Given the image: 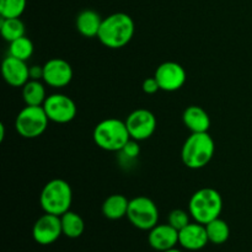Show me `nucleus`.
<instances>
[{
    "label": "nucleus",
    "instance_id": "nucleus-4",
    "mask_svg": "<svg viewBox=\"0 0 252 252\" xmlns=\"http://www.w3.org/2000/svg\"><path fill=\"white\" fill-rule=\"evenodd\" d=\"M223 211V198L217 189H201L192 194L189 212L194 221L203 225L220 217Z\"/></svg>",
    "mask_w": 252,
    "mask_h": 252
},
{
    "label": "nucleus",
    "instance_id": "nucleus-22",
    "mask_svg": "<svg viewBox=\"0 0 252 252\" xmlns=\"http://www.w3.org/2000/svg\"><path fill=\"white\" fill-rule=\"evenodd\" d=\"M25 25L20 17H12V19H5L1 17L0 21V32L5 41L10 42L25 36Z\"/></svg>",
    "mask_w": 252,
    "mask_h": 252
},
{
    "label": "nucleus",
    "instance_id": "nucleus-24",
    "mask_svg": "<svg viewBox=\"0 0 252 252\" xmlns=\"http://www.w3.org/2000/svg\"><path fill=\"white\" fill-rule=\"evenodd\" d=\"M27 0H0V15L5 19L20 17L26 9Z\"/></svg>",
    "mask_w": 252,
    "mask_h": 252
},
{
    "label": "nucleus",
    "instance_id": "nucleus-8",
    "mask_svg": "<svg viewBox=\"0 0 252 252\" xmlns=\"http://www.w3.org/2000/svg\"><path fill=\"white\" fill-rule=\"evenodd\" d=\"M43 108L49 121L59 125H65L75 118L78 108L75 102L64 94H53L46 98Z\"/></svg>",
    "mask_w": 252,
    "mask_h": 252
},
{
    "label": "nucleus",
    "instance_id": "nucleus-21",
    "mask_svg": "<svg viewBox=\"0 0 252 252\" xmlns=\"http://www.w3.org/2000/svg\"><path fill=\"white\" fill-rule=\"evenodd\" d=\"M206 230L209 243L214 245H221L226 243L230 236V228L225 220L220 219V217L206 224Z\"/></svg>",
    "mask_w": 252,
    "mask_h": 252
},
{
    "label": "nucleus",
    "instance_id": "nucleus-7",
    "mask_svg": "<svg viewBox=\"0 0 252 252\" xmlns=\"http://www.w3.org/2000/svg\"><path fill=\"white\" fill-rule=\"evenodd\" d=\"M127 218L134 228L149 231L159 221V209L153 199L144 196L135 197L129 201Z\"/></svg>",
    "mask_w": 252,
    "mask_h": 252
},
{
    "label": "nucleus",
    "instance_id": "nucleus-10",
    "mask_svg": "<svg viewBox=\"0 0 252 252\" xmlns=\"http://www.w3.org/2000/svg\"><path fill=\"white\" fill-rule=\"evenodd\" d=\"M154 78L159 83L160 90L174 93L185 85L187 74L181 64L176 62H165L158 66Z\"/></svg>",
    "mask_w": 252,
    "mask_h": 252
},
{
    "label": "nucleus",
    "instance_id": "nucleus-20",
    "mask_svg": "<svg viewBox=\"0 0 252 252\" xmlns=\"http://www.w3.org/2000/svg\"><path fill=\"white\" fill-rule=\"evenodd\" d=\"M61 221L63 235L69 239L79 238L83 235L84 230H85V223H84L83 218L75 212L68 211L66 213H64L63 216H61Z\"/></svg>",
    "mask_w": 252,
    "mask_h": 252
},
{
    "label": "nucleus",
    "instance_id": "nucleus-11",
    "mask_svg": "<svg viewBox=\"0 0 252 252\" xmlns=\"http://www.w3.org/2000/svg\"><path fill=\"white\" fill-rule=\"evenodd\" d=\"M61 235H63L61 217L54 214L44 213L37 219L32 229V236L34 241L43 246L56 243Z\"/></svg>",
    "mask_w": 252,
    "mask_h": 252
},
{
    "label": "nucleus",
    "instance_id": "nucleus-25",
    "mask_svg": "<svg viewBox=\"0 0 252 252\" xmlns=\"http://www.w3.org/2000/svg\"><path fill=\"white\" fill-rule=\"evenodd\" d=\"M189 212L184 211V209H174V211L170 212L169 219H167V223L175 228L176 230H181L185 226L189 225L191 221H189Z\"/></svg>",
    "mask_w": 252,
    "mask_h": 252
},
{
    "label": "nucleus",
    "instance_id": "nucleus-16",
    "mask_svg": "<svg viewBox=\"0 0 252 252\" xmlns=\"http://www.w3.org/2000/svg\"><path fill=\"white\" fill-rule=\"evenodd\" d=\"M182 121L191 133H206L211 128V118L207 111L199 106H189L184 111Z\"/></svg>",
    "mask_w": 252,
    "mask_h": 252
},
{
    "label": "nucleus",
    "instance_id": "nucleus-19",
    "mask_svg": "<svg viewBox=\"0 0 252 252\" xmlns=\"http://www.w3.org/2000/svg\"><path fill=\"white\" fill-rule=\"evenodd\" d=\"M22 97L27 106H43L48 96L41 80H29L22 86Z\"/></svg>",
    "mask_w": 252,
    "mask_h": 252
},
{
    "label": "nucleus",
    "instance_id": "nucleus-5",
    "mask_svg": "<svg viewBox=\"0 0 252 252\" xmlns=\"http://www.w3.org/2000/svg\"><path fill=\"white\" fill-rule=\"evenodd\" d=\"M73 191L70 185L62 179L51 180L44 185L39 194V204L44 213L63 216L70 211Z\"/></svg>",
    "mask_w": 252,
    "mask_h": 252
},
{
    "label": "nucleus",
    "instance_id": "nucleus-28",
    "mask_svg": "<svg viewBox=\"0 0 252 252\" xmlns=\"http://www.w3.org/2000/svg\"><path fill=\"white\" fill-rule=\"evenodd\" d=\"M43 80V65L30 66V80Z\"/></svg>",
    "mask_w": 252,
    "mask_h": 252
},
{
    "label": "nucleus",
    "instance_id": "nucleus-12",
    "mask_svg": "<svg viewBox=\"0 0 252 252\" xmlns=\"http://www.w3.org/2000/svg\"><path fill=\"white\" fill-rule=\"evenodd\" d=\"M73 68L62 58H53L43 65V81L54 89L68 86L73 80Z\"/></svg>",
    "mask_w": 252,
    "mask_h": 252
},
{
    "label": "nucleus",
    "instance_id": "nucleus-1",
    "mask_svg": "<svg viewBox=\"0 0 252 252\" xmlns=\"http://www.w3.org/2000/svg\"><path fill=\"white\" fill-rule=\"evenodd\" d=\"M134 31V21L129 15L115 12L102 20L97 38L107 48L120 49L132 41Z\"/></svg>",
    "mask_w": 252,
    "mask_h": 252
},
{
    "label": "nucleus",
    "instance_id": "nucleus-2",
    "mask_svg": "<svg viewBox=\"0 0 252 252\" xmlns=\"http://www.w3.org/2000/svg\"><path fill=\"white\" fill-rule=\"evenodd\" d=\"M216 152V143L208 132L191 133L181 150L182 162L192 170L203 169L211 162Z\"/></svg>",
    "mask_w": 252,
    "mask_h": 252
},
{
    "label": "nucleus",
    "instance_id": "nucleus-26",
    "mask_svg": "<svg viewBox=\"0 0 252 252\" xmlns=\"http://www.w3.org/2000/svg\"><path fill=\"white\" fill-rule=\"evenodd\" d=\"M120 153H122L123 157H125L126 159L134 160L135 158H138V155H139L140 148H139V145H138L137 140L130 139L129 142H128L127 144L125 145V148H123V149L121 150Z\"/></svg>",
    "mask_w": 252,
    "mask_h": 252
},
{
    "label": "nucleus",
    "instance_id": "nucleus-30",
    "mask_svg": "<svg viewBox=\"0 0 252 252\" xmlns=\"http://www.w3.org/2000/svg\"><path fill=\"white\" fill-rule=\"evenodd\" d=\"M164 252H182V251H181V250H179V249L174 248V249H170V250H167V251H164Z\"/></svg>",
    "mask_w": 252,
    "mask_h": 252
},
{
    "label": "nucleus",
    "instance_id": "nucleus-15",
    "mask_svg": "<svg viewBox=\"0 0 252 252\" xmlns=\"http://www.w3.org/2000/svg\"><path fill=\"white\" fill-rule=\"evenodd\" d=\"M208 243L206 225L201 223H189L179 231V244L189 251L202 250Z\"/></svg>",
    "mask_w": 252,
    "mask_h": 252
},
{
    "label": "nucleus",
    "instance_id": "nucleus-23",
    "mask_svg": "<svg viewBox=\"0 0 252 252\" xmlns=\"http://www.w3.org/2000/svg\"><path fill=\"white\" fill-rule=\"evenodd\" d=\"M34 51L33 43L31 39L26 36H22L15 41L10 42L9 47V56L15 57L17 59L27 62L32 57Z\"/></svg>",
    "mask_w": 252,
    "mask_h": 252
},
{
    "label": "nucleus",
    "instance_id": "nucleus-3",
    "mask_svg": "<svg viewBox=\"0 0 252 252\" xmlns=\"http://www.w3.org/2000/svg\"><path fill=\"white\" fill-rule=\"evenodd\" d=\"M93 138L100 149L118 153L132 139L126 122L117 118H107L98 122L94 129Z\"/></svg>",
    "mask_w": 252,
    "mask_h": 252
},
{
    "label": "nucleus",
    "instance_id": "nucleus-14",
    "mask_svg": "<svg viewBox=\"0 0 252 252\" xmlns=\"http://www.w3.org/2000/svg\"><path fill=\"white\" fill-rule=\"evenodd\" d=\"M148 243L155 251L164 252L176 248L179 244V230L167 224H157L149 230Z\"/></svg>",
    "mask_w": 252,
    "mask_h": 252
},
{
    "label": "nucleus",
    "instance_id": "nucleus-6",
    "mask_svg": "<svg viewBox=\"0 0 252 252\" xmlns=\"http://www.w3.org/2000/svg\"><path fill=\"white\" fill-rule=\"evenodd\" d=\"M49 118L43 106H25L16 116L15 129L26 139L38 138L46 132Z\"/></svg>",
    "mask_w": 252,
    "mask_h": 252
},
{
    "label": "nucleus",
    "instance_id": "nucleus-27",
    "mask_svg": "<svg viewBox=\"0 0 252 252\" xmlns=\"http://www.w3.org/2000/svg\"><path fill=\"white\" fill-rule=\"evenodd\" d=\"M142 88L143 91H144L145 94H148V95H154V94H157L158 91L160 90L159 83H158V80L155 78L145 79V80L143 81Z\"/></svg>",
    "mask_w": 252,
    "mask_h": 252
},
{
    "label": "nucleus",
    "instance_id": "nucleus-18",
    "mask_svg": "<svg viewBox=\"0 0 252 252\" xmlns=\"http://www.w3.org/2000/svg\"><path fill=\"white\" fill-rule=\"evenodd\" d=\"M129 199L123 194H111L102 204V214L110 220H118L127 217Z\"/></svg>",
    "mask_w": 252,
    "mask_h": 252
},
{
    "label": "nucleus",
    "instance_id": "nucleus-17",
    "mask_svg": "<svg viewBox=\"0 0 252 252\" xmlns=\"http://www.w3.org/2000/svg\"><path fill=\"white\" fill-rule=\"evenodd\" d=\"M102 20L103 19H101L100 14L96 12L95 10H83V11L76 16V30H78V32L81 36L86 37V38L97 37L101 24H102Z\"/></svg>",
    "mask_w": 252,
    "mask_h": 252
},
{
    "label": "nucleus",
    "instance_id": "nucleus-13",
    "mask_svg": "<svg viewBox=\"0 0 252 252\" xmlns=\"http://www.w3.org/2000/svg\"><path fill=\"white\" fill-rule=\"evenodd\" d=\"M1 73L4 80L12 88H22L30 80V66L25 61L12 56L2 61Z\"/></svg>",
    "mask_w": 252,
    "mask_h": 252
},
{
    "label": "nucleus",
    "instance_id": "nucleus-9",
    "mask_svg": "<svg viewBox=\"0 0 252 252\" xmlns=\"http://www.w3.org/2000/svg\"><path fill=\"white\" fill-rule=\"evenodd\" d=\"M132 139L137 142L148 139L157 129V117L147 108H138L128 115L125 121Z\"/></svg>",
    "mask_w": 252,
    "mask_h": 252
},
{
    "label": "nucleus",
    "instance_id": "nucleus-29",
    "mask_svg": "<svg viewBox=\"0 0 252 252\" xmlns=\"http://www.w3.org/2000/svg\"><path fill=\"white\" fill-rule=\"evenodd\" d=\"M4 138H5V126L0 125V142H4Z\"/></svg>",
    "mask_w": 252,
    "mask_h": 252
}]
</instances>
